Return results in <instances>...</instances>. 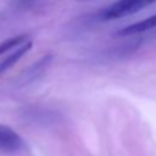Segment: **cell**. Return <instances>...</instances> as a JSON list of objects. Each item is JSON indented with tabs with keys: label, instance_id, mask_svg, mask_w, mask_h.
<instances>
[{
	"label": "cell",
	"instance_id": "6da1fadb",
	"mask_svg": "<svg viewBox=\"0 0 156 156\" xmlns=\"http://www.w3.org/2000/svg\"><path fill=\"white\" fill-rule=\"evenodd\" d=\"M156 0H118L108 6L102 13V20H116L140 11Z\"/></svg>",
	"mask_w": 156,
	"mask_h": 156
},
{
	"label": "cell",
	"instance_id": "7a4b0ae2",
	"mask_svg": "<svg viewBox=\"0 0 156 156\" xmlns=\"http://www.w3.org/2000/svg\"><path fill=\"white\" fill-rule=\"evenodd\" d=\"M26 147L22 136L12 128L0 124V151L6 154H17Z\"/></svg>",
	"mask_w": 156,
	"mask_h": 156
},
{
	"label": "cell",
	"instance_id": "3957f363",
	"mask_svg": "<svg viewBox=\"0 0 156 156\" xmlns=\"http://www.w3.org/2000/svg\"><path fill=\"white\" fill-rule=\"evenodd\" d=\"M152 28H156V13L143 20V21H139L136 23H133L128 27L119 29L116 34L117 35H132V34H139L141 32L150 30Z\"/></svg>",
	"mask_w": 156,
	"mask_h": 156
},
{
	"label": "cell",
	"instance_id": "277c9868",
	"mask_svg": "<svg viewBox=\"0 0 156 156\" xmlns=\"http://www.w3.org/2000/svg\"><path fill=\"white\" fill-rule=\"evenodd\" d=\"M32 46H33V43L27 40L26 43H23L22 45H20L13 52H11L10 55H7V56L0 62V74L4 73L5 71H7L9 68H11L24 54H27V52L32 49Z\"/></svg>",
	"mask_w": 156,
	"mask_h": 156
},
{
	"label": "cell",
	"instance_id": "5b68a950",
	"mask_svg": "<svg viewBox=\"0 0 156 156\" xmlns=\"http://www.w3.org/2000/svg\"><path fill=\"white\" fill-rule=\"evenodd\" d=\"M27 39H28V35L20 34V35H16V37H12V38H9V39L1 41L0 43V55H4L6 52H9L13 48H18L20 45L26 43Z\"/></svg>",
	"mask_w": 156,
	"mask_h": 156
}]
</instances>
